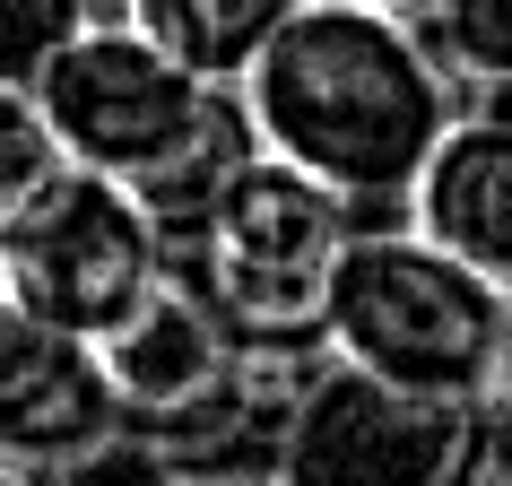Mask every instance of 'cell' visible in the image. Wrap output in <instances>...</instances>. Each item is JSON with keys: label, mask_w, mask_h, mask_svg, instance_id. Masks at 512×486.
I'll return each mask as SVG.
<instances>
[{"label": "cell", "mask_w": 512, "mask_h": 486, "mask_svg": "<svg viewBox=\"0 0 512 486\" xmlns=\"http://www.w3.org/2000/svg\"><path fill=\"white\" fill-rule=\"evenodd\" d=\"M304 0H122V18L139 35H157L165 53L200 70L209 87H235L252 70V53L270 44Z\"/></svg>", "instance_id": "10"}, {"label": "cell", "mask_w": 512, "mask_h": 486, "mask_svg": "<svg viewBox=\"0 0 512 486\" xmlns=\"http://www.w3.org/2000/svg\"><path fill=\"white\" fill-rule=\"evenodd\" d=\"M0 486H44V478H27V469H0Z\"/></svg>", "instance_id": "18"}, {"label": "cell", "mask_w": 512, "mask_h": 486, "mask_svg": "<svg viewBox=\"0 0 512 486\" xmlns=\"http://www.w3.org/2000/svg\"><path fill=\"white\" fill-rule=\"evenodd\" d=\"M365 9H400V18H417V9H426V0H365Z\"/></svg>", "instance_id": "17"}, {"label": "cell", "mask_w": 512, "mask_h": 486, "mask_svg": "<svg viewBox=\"0 0 512 486\" xmlns=\"http://www.w3.org/2000/svg\"><path fill=\"white\" fill-rule=\"evenodd\" d=\"M313 365L322 348H252L191 287L165 278L105 339L122 452H148L165 469H261Z\"/></svg>", "instance_id": "4"}, {"label": "cell", "mask_w": 512, "mask_h": 486, "mask_svg": "<svg viewBox=\"0 0 512 486\" xmlns=\"http://www.w3.org/2000/svg\"><path fill=\"white\" fill-rule=\"evenodd\" d=\"M174 486H278L270 469H174Z\"/></svg>", "instance_id": "15"}, {"label": "cell", "mask_w": 512, "mask_h": 486, "mask_svg": "<svg viewBox=\"0 0 512 486\" xmlns=\"http://www.w3.org/2000/svg\"><path fill=\"white\" fill-rule=\"evenodd\" d=\"M469 105H478V113H495V122H512V79H486V87H469Z\"/></svg>", "instance_id": "16"}, {"label": "cell", "mask_w": 512, "mask_h": 486, "mask_svg": "<svg viewBox=\"0 0 512 486\" xmlns=\"http://www.w3.org/2000/svg\"><path fill=\"white\" fill-rule=\"evenodd\" d=\"M400 217L512 296V122L460 105L452 131L434 139V157L417 165Z\"/></svg>", "instance_id": "9"}, {"label": "cell", "mask_w": 512, "mask_h": 486, "mask_svg": "<svg viewBox=\"0 0 512 486\" xmlns=\"http://www.w3.org/2000/svg\"><path fill=\"white\" fill-rule=\"evenodd\" d=\"M113 452H122V400L105 374V339L0 304V469L61 486Z\"/></svg>", "instance_id": "8"}, {"label": "cell", "mask_w": 512, "mask_h": 486, "mask_svg": "<svg viewBox=\"0 0 512 486\" xmlns=\"http://www.w3.org/2000/svg\"><path fill=\"white\" fill-rule=\"evenodd\" d=\"M348 235L356 209L330 183L270 148H243L183 217H165V278L252 348H322V304Z\"/></svg>", "instance_id": "3"}, {"label": "cell", "mask_w": 512, "mask_h": 486, "mask_svg": "<svg viewBox=\"0 0 512 486\" xmlns=\"http://www.w3.org/2000/svg\"><path fill=\"white\" fill-rule=\"evenodd\" d=\"M165 287V226L122 174L53 157L0 209V304L53 330L113 339Z\"/></svg>", "instance_id": "7"}, {"label": "cell", "mask_w": 512, "mask_h": 486, "mask_svg": "<svg viewBox=\"0 0 512 486\" xmlns=\"http://www.w3.org/2000/svg\"><path fill=\"white\" fill-rule=\"evenodd\" d=\"M27 96H35V122L53 139V157L122 174V183L157 209V226L183 217L191 200L252 148L235 96L209 87L200 70H183V61L165 53L157 35H139L122 9H113V18L87 9L79 27L44 53V70L27 79Z\"/></svg>", "instance_id": "2"}, {"label": "cell", "mask_w": 512, "mask_h": 486, "mask_svg": "<svg viewBox=\"0 0 512 486\" xmlns=\"http://www.w3.org/2000/svg\"><path fill=\"white\" fill-rule=\"evenodd\" d=\"M486 408H495V443L512 452V304H504V339H495V365H486Z\"/></svg>", "instance_id": "14"}, {"label": "cell", "mask_w": 512, "mask_h": 486, "mask_svg": "<svg viewBox=\"0 0 512 486\" xmlns=\"http://www.w3.org/2000/svg\"><path fill=\"white\" fill-rule=\"evenodd\" d=\"M44 165H53V139L35 122V96L27 87H0V209H9V191L27 183V174H44Z\"/></svg>", "instance_id": "13"}, {"label": "cell", "mask_w": 512, "mask_h": 486, "mask_svg": "<svg viewBox=\"0 0 512 486\" xmlns=\"http://www.w3.org/2000/svg\"><path fill=\"white\" fill-rule=\"evenodd\" d=\"M504 287L417 226H356L322 304V348L408 391H486L504 339Z\"/></svg>", "instance_id": "5"}, {"label": "cell", "mask_w": 512, "mask_h": 486, "mask_svg": "<svg viewBox=\"0 0 512 486\" xmlns=\"http://www.w3.org/2000/svg\"><path fill=\"white\" fill-rule=\"evenodd\" d=\"M278 486H495L504 443L486 391H408L348 356L304 374L270 443Z\"/></svg>", "instance_id": "6"}, {"label": "cell", "mask_w": 512, "mask_h": 486, "mask_svg": "<svg viewBox=\"0 0 512 486\" xmlns=\"http://www.w3.org/2000/svg\"><path fill=\"white\" fill-rule=\"evenodd\" d=\"M417 27H426L434 61H443L460 87L512 79V0H426Z\"/></svg>", "instance_id": "11"}, {"label": "cell", "mask_w": 512, "mask_h": 486, "mask_svg": "<svg viewBox=\"0 0 512 486\" xmlns=\"http://www.w3.org/2000/svg\"><path fill=\"white\" fill-rule=\"evenodd\" d=\"M226 96L252 148L304 165L348 209H400L460 113V79L434 61L426 27L365 0H304Z\"/></svg>", "instance_id": "1"}, {"label": "cell", "mask_w": 512, "mask_h": 486, "mask_svg": "<svg viewBox=\"0 0 512 486\" xmlns=\"http://www.w3.org/2000/svg\"><path fill=\"white\" fill-rule=\"evenodd\" d=\"M79 18L87 0H0V87H27Z\"/></svg>", "instance_id": "12"}]
</instances>
